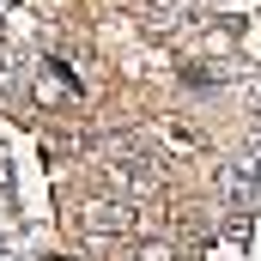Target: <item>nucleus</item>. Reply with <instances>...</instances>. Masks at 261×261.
<instances>
[{"label": "nucleus", "instance_id": "f03ea898", "mask_svg": "<svg viewBox=\"0 0 261 261\" xmlns=\"http://www.w3.org/2000/svg\"><path fill=\"white\" fill-rule=\"evenodd\" d=\"M73 225H79L85 243H116V237H128V231H134V206H128V200H116V195H97V200L79 206Z\"/></svg>", "mask_w": 261, "mask_h": 261}, {"label": "nucleus", "instance_id": "f257e3e1", "mask_svg": "<svg viewBox=\"0 0 261 261\" xmlns=\"http://www.w3.org/2000/svg\"><path fill=\"white\" fill-rule=\"evenodd\" d=\"M152 176H158L152 146H140V140H116V146H110V158H103V182H110V195H116V200L146 195Z\"/></svg>", "mask_w": 261, "mask_h": 261}, {"label": "nucleus", "instance_id": "20e7f679", "mask_svg": "<svg viewBox=\"0 0 261 261\" xmlns=\"http://www.w3.org/2000/svg\"><path fill=\"white\" fill-rule=\"evenodd\" d=\"M140 261H176V249H170V243H146V249H140Z\"/></svg>", "mask_w": 261, "mask_h": 261}, {"label": "nucleus", "instance_id": "7ed1b4c3", "mask_svg": "<svg viewBox=\"0 0 261 261\" xmlns=\"http://www.w3.org/2000/svg\"><path fill=\"white\" fill-rule=\"evenodd\" d=\"M189 12H200V0H146V31H176Z\"/></svg>", "mask_w": 261, "mask_h": 261}]
</instances>
